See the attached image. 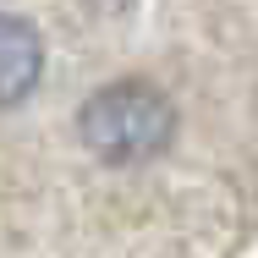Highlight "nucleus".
I'll list each match as a JSON object with an SVG mask.
<instances>
[{"mask_svg": "<svg viewBox=\"0 0 258 258\" xmlns=\"http://www.w3.org/2000/svg\"><path fill=\"white\" fill-rule=\"evenodd\" d=\"M77 132L104 165H138L165 154V143L176 138V104L143 77H121L83 104Z\"/></svg>", "mask_w": 258, "mask_h": 258, "instance_id": "nucleus-1", "label": "nucleus"}, {"mask_svg": "<svg viewBox=\"0 0 258 258\" xmlns=\"http://www.w3.org/2000/svg\"><path fill=\"white\" fill-rule=\"evenodd\" d=\"M39 72H44V44H39L33 22L0 11V104L28 99Z\"/></svg>", "mask_w": 258, "mask_h": 258, "instance_id": "nucleus-2", "label": "nucleus"}]
</instances>
